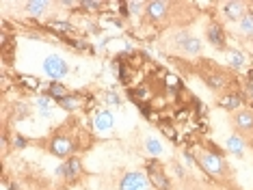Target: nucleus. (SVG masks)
<instances>
[{
	"instance_id": "21",
	"label": "nucleus",
	"mask_w": 253,
	"mask_h": 190,
	"mask_svg": "<svg viewBox=\"0 0 253 190\" xmlns=\"http://www.w3.org/2000/svg\"><path fill=\"white\" fill-rule=\"evenodd\" d=\"M48 26H50V28H54V31H59V33L72 31V24H70V22H56V20H52Z\"/></svg>"
},
{
	"instance_id": "28",
	"label": "nucleus",
	"mask_w": 253,
	"mask_h": 190,
	"mask_svg": "<svg viewBox=\"0 0 253 190\" xmlns=\"http://www.w3.org/2000/svg\"><path fill=\"white\" fill-rule=\"evenodd\" d=\"M167 84H169V86H177V80H175V76H169V78H167Z\"/></svg>"
},
{
	"instance_id": "27",
	"label": "nucleus",
	"mask_w": 253,
	"mask_h": 190,
	"mask_svg": "<svg viewBox=\"0 0 253 190\" xmlns=\"http://www.w3.org/2000/svg\"><path fill=\"white\" fill-rule=\"evenodd\" d=\"M243 93H247V95H249V97H253V84L249 82V84H247L245 86V91H243Z\"/></svg>"
},
{
	"instance_id": "9",
	"label": "nucleus",
	"mask_w": 253,
	"mask_h": 190,
	"mask_svg": "<svg viewBox=\"0 0 253 190\" xmlns=\"http://www.w3.org/2000/svg\"><path fill=\"white\" fill-rule=\"evenodd\" d=\"M113 125H115V117H113L111 111H97L95 113V117H93V128L95 130L108 132V130H113Z\"/></svg>"
},
{
	"instance_id": "2",
	"label": "nucleus",
	"mask_w": 253,
	"mask_h": 190,
	"mask_svg": "<svg viewBox=\"0 0 253 190\" xmlns=\"http://www.w3.org/2000/svg\"><path fill=\"white\" fill-rule=\"evenodd\" d=\"M119 190H149V177L141 171H128L119 177Z\"/></svg>"
},
{
	"instance_id": "13",
	"label": "nucleus",
	"mask_w": 253,
	"mask_h": 190,
	"mask_svg": "<svg viewBox=\"0 0 253 190\" xmlns=\"http://www.w3.org/2000/svg\"><path fill=\"white\" fill-rule=\"evenodd\" d=\"M177 41H180L177 45H180L186 54H197V52L201 50V43L195 37H191V35H180V37H177Z\"/></svg>"
},
{
	"instance_id": "19",
	"label": "nucleus",
	"mask_w": 253,
	"mask_h": 190,
	"mask_svg": "<svg viewBox=\"0 0 253 190\" xmlns=\"http://www.w3.org/2000/svg\"><path fill=\"white\" fill-rule=\"evenodd\" d=\"M229 65L236 67V69H240L245 65V54L243 52H229Z\"/></svg>"
},
{
	"instance_id": "26",
	"label": "nucleus",
	"mask_w": 253,
	"mask_h": 190,
	"mask_svg": "<svg viewBox=\"0 0 253 190\" xmlns=\"http://www.w3.org/2000/svg\"><path fill=\"white\" fill-rule=\"evenodd\" d=\"M108 102H111V104H122V100H119V97H115V93H108Z\"/></svg>"
},
{
	"instance_id": "17",
	"label": "nucleus",
	"mask_w": 253,
	"mask_h": 190,
	"mask_svg": "<svg viewBox=\"0 0 253 190\" xmlns=\"http://www.w3.org/2000/svg\"><path fill=\"white\" fill-rule=\"evenodd\" d=\"M45 9H48V2H45V0H31V2H26V11L31 15H42Z\"/></svg>"
},
{
	"instance_id": "25",
	"label": "nucleus",
	"mask_w": 253,
	"mask_h": 190,
	"mask_svg": "<svg viewBox=\"0 0 253 190\" xmlns=\"http://www.w3.org/2000/svg\"><path fill=\"white\" fill-rule=\"evenodd\" d=\"M128 7H132V13H141L143 7H147V4L145 2H130Z\"/></svg>"
},
{
	"instance_id": "29",
	"label": "nucleus",
	"mask_w": 253,
	"mask_h": 190,
	"mask_svg": "<svg viewBox=\"0 0 253 190\" xmlns=\"http://www.w3.org/2000/svg\"><path fill=\"white\" fill-rule=\"evenodd\" d=\"M15 145L22 149V147H24V138H20V136H18V138H15Z\"/></svg>"
},
{
	"instance_id": "15",
	"label": "nucleus",
	"mask_w": 253,
	"mask_h": 190,
	"mask_svg": "<svg viewBox=\"0 0 253 190\" xmlns=\"http://www.w3.org/2000/svg\"><path fill=\"white\" fill-rule=\"evenodd\" d=\"M225 145H227V149H229V152H232L234 155H243V153H245V138L240 136V134H232V136L227 138Z\"/></svg>"
},
{
	"instance_id": "7",
	"label": "nucleus",
	"mask_w": 253,
	"mask_h": 190,
	"mask_svg": "<svg viewBox=\"0 0 253 190\" xmlns=\"http://www.w3.org/2000/svg\"><path fill=\"white\" fill-rule=\"evenodd\" d=\"M245 93L243 91H232V93H225L223 97H218V106L225 108V111H240V106H243V97Z\"/></svg>"
},
{
	"instance_id": "16",
	"label": "nucleus",
	"mask_w": 253,
	"mask_h": 190,
	"mask_svg": "<svg viewBox=\"0 0 253 190\" xmlns=\"http://www.w3.org/2000/svg\"><path fill=\"white\" fill-rule=\"evenodd\" d=\"M45 95H48V97H54V100H65V97L67 95H70V93H67V86L65 84H61V82H54V80H52V82H50V86H48V91H45Z\"/></svg>"
},
{
	"instance_id": "6",
	"label": "nucleus",
	"mask_w": 253,
	"mask_h": 190,
	"mask_svg": "<svg viewBox=\"0 0 253 190\" xmlns=\"http://www.w3.org/2000/svg\"><path fill=\"white\" fill-rule=\"evenodd\" d=\"M147 177H149V184H152L156 190H171V182L163 173L160 164H156V162L147 164Z\"/></svg>"
},
{
	"instance_id": "23",
	"label": "nucleus",
	"mask_w": 253,
	"mask_h": 190,
	"mask_svg": "<svg viewBox=\"0 0 253 190\" xmlns=\"http://www.w3.org/2000/svg\"><path fill=\"white\" fill-rule=\"evenodd\" d=\"M37 106L43 111V114H50V106H52V102H50V97H39Z\"/></svg>"
},
{
	"instance_id": "12",
	"label": "nucleus",
	"mask_w": 253,
	"mask_h": 190,
	"mask_svg": "<svg viewBox=\"0 0 253 190\" xmlns=\"http://www.w3.org/2000/svg\"><path fill=\"white\" fill-rule=\"evenodd\" d=\"M204 82L210 86V89H223V86L227 84V76L223 72H210V74H204Z\"/></svg>"
},
{
	"instance_id": "14",
	"label": "nucleus",
	"mask_w": 253,
	"mask_h": 190,
	"mask_svg": "<svg viewBox=\"0 0 253 190\" xmlns=\"http://www.w3.org/2000/svg\"><path fill=\"white\" fill-rule=\"evenodd\" d=\"M223 13L229 20H243L245 17V4L243 2H225L223 4Z\"/></svg>"
},
{
	"instance_id": "8",
	"label": "nucleus",
	"mask_w": 253,
	"mask_h": 190,
	"mask_svg": "<svg viewBox=\"0 0 253 190\" xmlns=\"http://www.w3.org/2000/svg\"><path fill=\"white\" fill-rule=\"evenodd\" d=\"M206 37H208V41L214 45V48H218V50H225V33H223V28L218 26V24H212L208 26V31H206Z\"/></svg>"
},
{
	"instance_id": "24",
	"label": "nucleus",
	"mask_w": 253,
	"mask_h": 190,
	"mask_svg": "<svg viewBox=\"0 0 253 190\" xmlns=\"http://www.w3.org/2000/svg\"><path fill=\"white\" fill-rule=\"evenodd\" d=\"M80 7L87 9V11H95V9L102 7V2H93V0H83V2H80Z\"/></svg>"
},
{
	"instance_id": "20",
	"label": "nucleus",
	"mask_w": 253,
	"mask_h": 190,
	"mask_svg": "<svg viewBox=\"0 0 253 190\" xmlns=\"http://www.w3.org/2000/svg\"><path fill=\"white\" fill-rule=\"evenodd\" d=\"M59 104H61L63 108H67V111H76V108H78V100L74 95H67L65 100H61Z\"/></svg>"
},
{
	"instance_id": "1",
	"label": "nucleus",
	"mask_w": 253,
	"mask_h": 190,
	"mask_svg": "<svg viewBox=\"0 0 253 190\" xmlns=\"http://www.w3.org/2000/svg\"><path fill=\"white\" fill-rule=\"evenodd\" d=\"M199 166L206 173L214 175V177H229V166H227V162L218 153H214V152H204V153H201L199 155Z\"/></svg>"
},
{
	"instance_id": "5",
	"label": "nucleus",
	"mask_w": 253,
	"mask_h": 190,
	"mask_svg": "<svg viewBox=\"0 0 253 190\" xmlns=\"http://www.w3.org/2000/svg\"><path fill=\"white\" fill-rule=\"evenodd\" d=\"M232 125L238 134L253 132V111H236L232 114Z\"/></svg>"
},
{
	"instance_id": "22",
	"label": "nucleus",
	"mask_w": 253,
	"mask_h": 190,
	"mask_svg": "<svg viewBox=\"0 0 253 190\" xmlns=\"http://www.w3.org/2000/svg\"><path fill=\"white\" fill-rule=\"evenodd\" d=\"M240 28H243V33H253V17H251V13L249 15H245L243 20H240Z\"/></svg>"
},
{
	"instance_id": "18",
	"label": "nucleus",
	"mask_w": 253,
	"mask_h": 190,
	"mask_svg": "<svg viewBox=\"0 0 253 190\" xmlns=\"http://www.w3.org/2000/svg\"><path fill=\"white\" fill-rule=\"evenodd\" d=\"M145 149H147V153H152V155H160L163 153V143H160L158 138L149 136V138H145Z\"/></svg>"
},
{
	"instance_id": "10",
	"label": "nucleus",
	"mask_w": 253,
	"mask_h": 190,
	"mask_svg": "<svg viewBox=\"0 0 253 190\" xmlns=\"http://www.w3.org/2000/svg\"><path fill=\"white\" fill-rule=\"evenodd\" d=\"M167 11H169V2H165V0H154V2H147V7H145V13L152 22L165 17Z\"/></svg>"
},
{
	"instance_id": "11",
	"label": "nucleus",
	"mask_w": 253,
	"mask_h": 190,
	"mask_svg": "<svg viewBox=\"0 0 253 190\" xmlns=\"http://www.w3.org/2000/svg\"><path fill=\"white\" fill-rule=\"evenodd\" d=\"M80 171H83V162H80L78 158H67V162L61 166V175L67 177V180H76L80 175Z\"/></svg>"
},
{
	"instance_id": "30",
	"label": "nucleus",
	"mask_w": 253,
	"mask_h": 190,
	"mask_svg": "<svg viewBox=\"0 0 253 190\" xmlns=\"http://www.w3.org/2000/svg\"><path fill=\"white\" fill-rule=\"evenodd\" d=\"M249 80H251V84H253V69H251V74H249Z\"/></svg>"
},
{
	"instance_id": "4",
	"label": "nucleus",
	"mask_w": 253,
	"mask_h": 190,
	"mask_svg": "<svg viewBox=\"0 0 253 190\" xmlns=\"http://www.w3.org/2000/svg\"><path fill=\"white\" fill-rule=\"evenodd\" d=\"M48 149L52 155H56V158H70L72 152H74V141L72 138H67V136H52L48 141Z\"/></svg>"
},
{
	"instance_id": "3",
	"label": "nucleus",
	"mask_w": 253,
	"mask_h": 190,
	"mask_svg": "<svg viewBox=\"0 0 253 190\" xmlns=\"http://www.w3.org/2000/svg\"><path fill=\"white\" fill-rule=\"evenodd\" d=\"M43 72L48 74L50 78H54V82H59V78H63L70 72V65H67L59 54H50V56H45V61H43Z\"/></svg>"
}]
</instances>
